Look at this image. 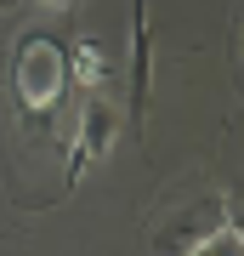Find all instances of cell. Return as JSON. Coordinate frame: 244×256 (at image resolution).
Wrapping results in <instances>:
<instances>
[{
    "label": "cell",
    "instance_id": "1",
    "mask_svg": "<svg viewBox=\"0 0 244 256\" xmlns=\"http://www.w3.org/2000/svg\"><path fill=\"white\" fill-rule=\"evenodd\" d=\"M11 92H17V108H23L28 126L51 131L57 108H63V92H68V52L51 34L28 28L17 40V52H11Z\"/></svg>",
    "mask_w": 244,
    "mask_h": 256
},
{
    "label": "cell",
    "instance_id": "2",
    "mask_svg": "<svg viewBox=\"0 0 244 256\" xmlns=\"http://www.w3.org/2000/svg\"><path fill=\"white\" fill-rule=\"evenodd\" d=\"M119 131H125V120H119L114 97H108V92H85L80 126H74V148H68V182H80L85 165L108 160V148L119 142Z\"/></svg>",
    "mask_w": 244,
    "mask_h": 256
},
{
    "label": "cell",
    "instance_id": "3",
    "mask_svg": "<svg viewBox=\"0 0 244 256\" xmlns=\"http://www.w3.org/2000/svg\"><path fill=\"white\" fill-rule=\"evenodd\" d=\"M148 86H154V52H148V0H131V137H142Z\"/></svg>",
    "mask_w": 244,
    "mask_h": 256
},
{
    "label": "cell",
    "instance_id": "4",
    "mask_svg": "<svg viewBox=\"0 0 244 256\" xmlns=\"http://www.w3.org/2000/svg\"><path fill=\"white\" fill-rule=\"evenodd\" d=\"M216 228H227V222H222V205H216V200H199L193 210H176V216L165 222V234H159V256H182L188 245L210 239Z\"/></svg>",
    "mask_w": 244,
    "mask_h": 256
},
{
    "label": "cell",
    "instance_id": "5",
    "mask_svg": "<svg viewBox=\"0 0 244 256\" xmlns=\"http://www.w3.org/2000/svg\"><path fill=\"white\" fill-rule=\"evenodd\" d=\"M108 57L97 52V40H80V52H68V80H80V92H102L108 86Z\"/></svg>",
    "mask_w": 244,
    "mask_h": 256
},
{
    "label": "cell",
    "instance_id": "6",
    "mask_svg": "<svg viewBox=\"0 0 244 256\" xmlns=\"http://www.w3.org/2000/svg\"><path fill=\"white\" fill-rule=\"evenodd\" d=\"M182 256H239V228L227 222V228H216L210 239H199V245H188Z\"/></svg>",
    "mask_w": 244,
    "mask_h": 256
},
{
    "label": "cell",
    "instance_id": "7",
    "mask_svg": "<svg viewBox=\"0 0 244 256\" xmlns=\"http://www.w3.org/2000/svg\"><path fill=\"white\" fill-rule=\"evenodd\" d=\"M45 6H57V12H74V6H80V0H45Z\"/></svg>",
    "mask_w": 244,
    "mask_h": 256
},
{
    "label": "cell",
    "instance_id": "8",
    "mask_svg": "<svg viewBox=\"0 0 244 256\" xmlns=\"http://www.w3.org/2000/svg\"><path fill=\"white\" fill-rule=\"evenodd\" d=\"M23 6V0H0V18H6V12H17Z\"/></svg>",
    "mask_w": 244,
    "mask_h": 256
}]
</instances>
